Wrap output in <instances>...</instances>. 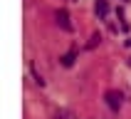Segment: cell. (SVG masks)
Returning <instances> with one entry per match:
<instances>
[{
	"label": "cell",
	"instance_id": "obj_2",
	"mask_svg": "<svg viewBox=\"0 0 131 119\" xmlns=\"http://www.w3.org/2000/svg\"><path fill=\"white\" fill-rule=\"evenodd\" d=\"M54 20H57V25H59L62 30H64V32H72V30H74V25H72V17H69V13H67L64 7L54 13Z\"/></svg>",
	"mask_w": 131,
	"mask_h": 119
},
{
	"label": "cell",
	"instance_id": "obj_4",
	"mask_svg": "<svg viewBox=\"0 0 131 119\" xmlns=\"http://www.w3.org/2000/svg\"><path fill=\"white\" fill-rule=\"evenodd\" d=\"M74 60H77V50H67L64 55H62V57H59V62H62V67H72L74 65Z\"/></svg>",
	"mask_w": 131,
	"mask_h": 119
},
{
	"label": "cell",
	"instance_id": "obj_1",
	"mask_svg": "<svg viewBox=\"0 0 131 119\" xmlns=\"http://www.w3.org/2000/svg\"><path fill=\"white\" fill-rule=\"evenodd\" d=\"M104 99H106V107H109L111 112H119L121 104H124V97H121L119 89H106V92H104Z\"/></svg>",
	"mask_w": 131,
	"mask_h": 119
},
{
	"label": "cell",
	"instance_id": "obj_3",
	"mask_svg": "<svg viewBox=\"0 0 131 119\" xmlns=\"http://www.w3.org/2000/svg\"><path fill=\"white\" fill-rule=\"evenodd\" d=\"M94 13L104 20V17L109 15V0H96V3H94Z\"/></svg>",
	"mask_w": 131,
	"mask_h": 119
},
{
	"label": "cell",
	"instance_id": "obj_6",
	"mask_svg": "<svg viewBox=\"0 0 131 119\" xmlns=\"http://www.w3.org/2000/svg\"><path fill=\"white\" fill-rule=\"evenodd\" d=\"M121 3H129V0H121Z\"/></svg>",
	"mask_w": 131,
	"mask_h": 119
},
{
	"label": "cell",
	"instance_id": "obj_5",
	"mask_svg": "<svg viewBox=\"0 0 131 119\" xmlns=\"http://www.w3.org/2000/svg\"><path fill=\"white\" fill-rule=\"evenodd\" d=\"M99 42H102V35H99V32H94V35H92V40H89V45H87V47L92 50V47H96Z\"/></svg>",
	"mask_w": 131,
	"mask_h": 119
}]
</instances>
